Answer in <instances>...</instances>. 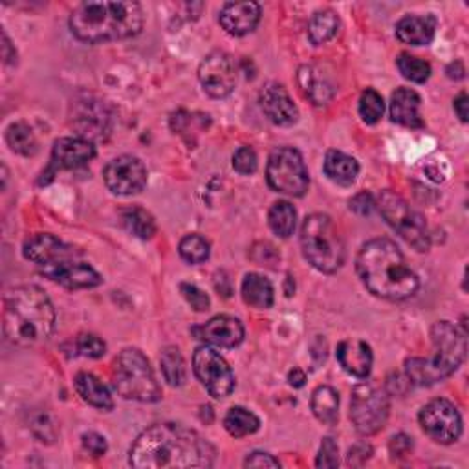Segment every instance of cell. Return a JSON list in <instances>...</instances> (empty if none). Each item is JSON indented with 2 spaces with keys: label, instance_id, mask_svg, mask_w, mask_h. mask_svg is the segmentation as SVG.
<instances>
[{
  "label": "cell",
  "instance_id": "obj_1",
  "mask_svg": "<svg viewBox=\"0 0 469 469\" xmlns=\"http://www.w3.org/2000/svg\"><path fill=\"white\" fill-rule=\"evenodd\" d=\"M129 454V462L136 469L211 467L217 449L195 429L167 422L145 429Z\"/></svg>",
  "mask_w": 469,
  "mask_h": 469
},
{
  "label": "cell",
  "instance_id": "obj_2",
  "mask_svg": "<svg viewBox=\"0 0 469 469\" xmlns=\"http://www.w3.org/2000/svg\"><path fill=\"white\" fill-rule=\"evenodd\" d=\"M356 269L365 288L387 301H404L420 288V278L400 248L389 239H372L361 246Z\"/></svg>",
  "mask_w": 469,
  "mask_h": 469
},
{
  "label": "cell",
  "instance_id": "obj_3",
  "mask_svg": "<svg viewBox=\"0 0 469 469\" xmlns=\"http://www.w3.org/2000/svg\"><path fill=\"white\" fill-rule=\"evenodd\" d=\"M3 328L6 339L17 347L48 341L55 328V310L44 290L34 285L10 290L5 296Z\"/></svg>",
  "mask_w": 469,
  "mask_h": 469
},
{
  "label": "cell",
  "instance_id": "obj_4",
  "mask_svg": "<svg viewBox=\"0 0 469 469\" xmlns=\"http://www.w3.org/2000/svg\"><path fill=\"white\" fill-rule=\"evenodd\" d=\"M143 28V12L138 3H83L70 15L75 39L100 44L134 37Z\"/></svg>",
  "mask_w": 469,
  "mask_h": 469
},
{
  "label": "cell",
  "instance_id": "obj_5",
  "mask_svg": "<svg viewBox=\"0 0 469 469\" xmlns=\"http://www.w3.org/2000/svg\"><path fill=\"white\" fill-rule=\"evenodd\" d=\"M433 354L427 357H409L405 376L418 387H431L444 382L465 359V332H460L449 321H438L431 328Z\"/></svg>",
  "mask_w": 469,
  "mask_h": 469
},
{
  "label": "cell",
  "instance_id": "obj_6",
  "mask_svg": "<svg viewBox=\"0 0 469 469\" xmlns=\"http://www.w3.org/2000/svg\"><path fill=\"white\" fill-rule=\"evenodd\" d=\"M301 248L305 259L321 273H336L345 262V242L328 215L314 213L301 228Z\"/></svg>",
  "mask_w": 469,
  "mask_h": 469
},
{
  "label": "cell",
  "instance_id": "obj_7",
  "mask_svg": "<svg viewBox=\"0 0 469 469\" xmlns=\"http://www.w3.org/2000/svg\"><path fill=\"white\" fill-rule=\"evenodd\" d=\"M112 386L125 400L154 404L161 400V389L156 382L154 370L138 348H125L112 365Z\"/></svg>",
  "mask_w": 469,
  "mask_h": 469
},
{
  "label": "cell",
  "instance_id": "obj_8",
  "mask_svg": "<svg viewBox=\"0 0 469 469\" xmlns=\"http://www.w3.org/2000/svg\"><path fill=\"white\" fill-rule=\"evenodd\" d=\"M376 206L386 222L416 251H427L431 248V235L424 217L415 211L405 199L393 191H382Z\"/></svg>",
  "mask_w": 469,
  "mask_h": 469
},
{
  "label": "cell",
  "instance_id": "obj_9",
  "mask_svg": "<svg viewBox=\"0 0 469 469\" xmlns=\"http://www.w3.org/2000/svg\"><path fill=\"white\" fill-rule=\"evenodd\" d=\"M266 178L273 191L288 197H305L310 185L305 160L294 147H280L269 154Z\"/></svg>",
  "mask_w": 469,
  "mask_h": 469
},
{
  "label": "cell",
  "instance_id": "obj_10",
  "mask_svg": "<svg viewBox=\"0 0 469 469\" xmlns=\"http://www.w3.org/2000/svg\"><path fill=\"white\" fill-rule=\"evenodd\" d=\"M391 404L386 391L372 384L356 386L350 398V420L357 433L370 436L382 431L389 420Z\"/></svg>",
  "mask_w": 469,
  "mask_h": 469
},
{
  "label": "cell",
  "instance_id": "obj_11",
  "mask_svg": "<svg viewBox=\"0 0 469 469\" xmlns=\"http://www.w3.org/2000/svg\"><path fill=\"white\" fill-rule=\"evenodd\" d=\"M193 370L213 398H226L235 389V374L228 361L211 347H199L193 356Z\"/></svg>",
  "mask_w": 469,
  "mask_h": 469
},
{
  "label": "cell",
  "instance_id": "obj_12",
  "mask_svg": "<svg viewBox=\"0 0 469 469\" xmlns=\"http://www.w3.org/2000/svg\"><path fill=\"white\" fill-rule=\"evenodd\" d=\"M418 420L424 433L438 444H453L462 435V416L449 400L436 398L429 402L420 411Z\"/></svg>",
  "mask_w": 469,
  "mask_h": 469
},
{
  "label": "cell",
  "instance_id": "obj_13",
  "mask_svg": "<svg viewBox=\"0 0 469 469\" xmlns=\"http://www.w3.org/2000/svg\"><path fill=\"white\" fill-rule=\"evenodd\" d=\"M199 79L208 96L224 100L237 86V66L231 55L226 52L210 54L199 68Z\"/></svg>",
  "mask_w": 469,
  "mask_h": 469
},
{
  "label": "cell",
  "instance_id": "obj_14",
  "mask_svg": "<svg viewBox=\"0 0 469 469\" xmlns=\"http://www.w3.org/2000/svg\"><path fill=\"white\" fill-rule=\"evenodd\" d=\"M103 180L114 195L131 197L147 185V169L140 158L123 154L105 167Z\"/></svg>",
  "mask_w": 469,
  "mask_h": 469
},
{
  "label": "cell",
  "instance_id": "obj_15",
  "mask_svg": "<svg viewBox=\"0 0 469 469\" xmlns=\"http://www.w3.org/2000/svg\"><path fill=\"white\" fill-rule=\"evenodd\" d=\"M39 271L54 280V283L68 288V290H83V288H96L103 283V277L93 269L90 264L79 260V257L64 259L54 264L41 266Z\"/></svg>",
  "mask_w": 469,
  "mask_h": 469
},
{
  "label": "cell",
  "instance_id": "obj_16",
  "mask_svg": "<svg viewBox=\"0 0 469 469\" xmlns=\"http://www.w3.org/2000/svg\"><path fill=\"white\" fill-rule=\"evenodd\" d=\"M93 158H96V147L90 140L81 136L61 138L54 143L48 176L63 169H79Z\"/></svg>",
  "mask_w": 469,
  "mask_h": 469
},
{
  "label": "cell",
  "instance_id": "obj_17",
  "mask_svg": "<svg viewBox=\"0 0 469 469\" xmlns=\"http://www.w3.org/2000/svg\"><path fill=\"white\" fill-rule=\"evenodd\" d=\"M260 107L268 120L280 127H290L299 120V109L288 90L278 83H268L260 92Z\"/></svg>",
  "mask_w": 469,
  "mask_h": 469
},
{
  "label": "cell",
  "instance_id": "obj_18",
  "mask_svg": "<svg viewBox=\"0 0 469 469\" xmlns=\"http://www.w3.org/2000/svg\"><path fill=\"white\" fill-rule=\"evenodd\" d=\"M197 339L220 348H235L244 341V327L237 318L217 316L206 325L193 328Z\"/></svg>",
  "mask_w": 469,
  "mask_h": 469
},
{
  "label": "cell",
  "instance_id": "obj_19",
  "mask_svg": "<svg viewBox=\"0 0 469 469\" xmlns=\"http://www.w3.org/2000/svg\"><path fill=\"white\" fill-rule=\"evenodd\" d=\"M23 253L28 260L35 262L39 268L64 260V259L81 257V253L75 251V248L64 244L63 240H59L57 237L48 235V233H39V235H34L32 239H28L24 242Z\"/></svg>",
  "mask_w": 469,
  "mask_h": 469
},
{
  "label": "cell",
  "instance_id": "obj_20",
  "mask_svg": "<svg viewBox=\"0 0 469 469\" xmlns=\"http://www.w3.org/2000/svg\"><path fill=\"white\" fill-rule=\"evenodd\" d=\"M220 26L233 37L251 34L260 21V6L257 3H228L220 15Z\"/></svg>",
  "mask_w": 469,
  "mask_h": 469
},
{
  "label": "cell",
  "instance_id": "obj_21",
  "mask_svg": "<svg viewBox=\"0 0 469 469\" xmlns=\"http://www.w3.org/2000/svg\"><path fill=\"white\" fill-rule=\"evenodd\" d=\"M111 114L102 102H83L73 112V127L79 131L81 138L93 140L103 138L109 131Z\"/></svg>",
  "mask_w": 469,
  "mask_h": 469
},
{
  "label": "cell",
  "instance_id": "obj_22",
  "mask_svg": "<svg viewBox=\"0 0 469 469\" xmlns=\"http://www.w3.org/2000/svg\"><path fill=\"white\" fill-rule=\"evenodd\" d=\"M341 368L354 378H368L372 368V348L361 339H347L337 345L336 350Z\"/></svg>",
  "mask_w": 469,
  "mask_h": 469
},
{
  "label": "cell",
  "instance_id": "obj_23",
  "mask_svg": "<svg viewBox=\"0 0 469 469\" xmlns=\"http://www.w3.org/2000/svg\"><path fill=\"white\" fill-rule=\"evenodd\" d=\"M436 17L435 15H407L396 24V37L404 44L411 46H427L433 43L436 34Z\"/></svg>",
  "mask_w": 469,
  "mask_h": 469
},
{
  "label": "cell",
  "instance_id": "obj_24",
  "mask_svg": "<svg viewBox=\"0 0 469 469\" xmlns=\"http://www.w3.org/2000/svg\"><path fill=\"white\" fill-rule=\"evenodd\" d=\"M420 96L411 88H398L391 98V118L395 123L409 127V129H422L424 122L420 118Z\"/></svg>",
  "mask_w": 469,
  "mask_h": 469
},
{
  "label": "cell",
  "instance_id": "obj_25",
  "mask_svg": "<svg viewBox=\"0 0 469 469\" xmlns=\"http://www.w3.org/2000/svg\"><path fill=\"white\" fill-rule=\"evenodd\" d=\"M73 386H75V391L81 396V400L86 402L88 405L102 409V411L114 409V400L111 396V391L100 378L93 376V374L79 372L73 380Z\"/></svg>",
  "mask_w": 469,
  "mask_h": 469
},
{
  "label": "cell",
  "instance_id": "obj_26",
  "mask_svg": "<svg viewBox=\"0 0 469 469\" xmlns=\"http://www.w3.org/2000/svg\"><path fill=\"white\" fill-rule=\"evenodd\" d=\"M325 174L339 185H350L356 181L357 174H359V163L341 152V151H328L325 156Z\"/></svg>",
  "mask_w": 469,
  "mask_h": 469
},
{
  "label": "cell",
  "instance_id": "obj_27",
  "mask_svg": "<svg viewBox=\"0 0 469 469\" xmlns=\"http://www.w3.org/2000/svg\"><path fill=\"white\" fill-rule=\"evenodd\" d=\"M242 299L253 308H271L273 305V287L264 275L248 273L242 280Z\"/></svg>",
  "mask_w": 469,
  "mask_h": 469
},
{
  "label": "cell",
  "instance_id": "obj_28",
  "mask_svg": "<svg viewBox=\"0 0 469 469\" xmlns=\"http://www.w3.org/2000/svg\"><path fill=\"white\" fill-rule=\"evenodd\" d=\"M314 416L325 425H336L339 420V395L328 386H321L312 395Z\"/></svg>",
  "mask_w": 469,
  "mask_h": 469
},
{
  "label": "cell",
  "instance_id": "obj_29",
  "mask_svg": "<svg viewBox=\"0 0 469 469\" xmlns=\"http://www.w3.org/2000/svg\"><path fill=\"white\" fill-rule=\"evenodd\" d=\"M339 30V17L334 10L318 12L308 24V39L314 46L328 43Z\"/></svg>",
  "mask_w": 469,
  "mask_h": 469
},
{
  "label": "cell",
  "instance_id": "obj_30",
  "mask_svg": "<svg viewBox=\"0 0 469 469\" xmlns=\"http://www.w3.org/2000/svg\"><path fill=\"white\" fill-rule=\"evenodd\" d=\"M163 378L171 387H181L187 382V368L181 352L176 347H165L160 356Z\"/></svg>",
  "mask_w": 469,
  "mask_h": 469
},
{
  "label": "cell",
  "instance_id": "obj_31",
  "mask_svg": "<svg viewBox=\"0 0 469 469\" xmlns=\"http://www.w3.org/2000/svg\"><path fill=\"white\" fill-rule=\"evenodd\" d=\"M296 208L290 202H275L268 213V224L275 235L280 239H288L296 230Z\"/></svg>",
  "mask_w": 469,
  "mask_h": 469
},
{
  "label": "cell",
  "instance_id": "obj_32",
  "mask_svg": "<svg viewBox=\"0 0 469 469\" xmlns=\"http://www.w3.org/2000/svg\"><path fill=\"white\" fill-rule=\"evenodd\" d=\"M224 427L233 438H244L259 431L260 420L244 407H231L224 418Z\"/></svg>",
  "mask_w": 469,
  "mask_h": 469
},
{
  "label": "cell",
  "instance_id": "obj_33",
  "mask_svg": "<svg viewBox=\"0 0 469 469\" xmlns=\"http://www.w3.org/2000/svg\"><path fill=\"white\" fill-rule=\"evenodd\" d=\"M122 220H123L125 230L142 240H149L156 235L154 217L149 211H145L143 208L125 210L122 215Z\"/></svg>",
  "mask_w": 469,
  "mask_h": 469
},
{
  "label": "cell",
  "instance_id": "obj_34",
  "mask_svg": "<svg viewBox=\"0 0 469 469\" xmlns=\"http://www.w3.org/2000/svg\"><path fill=\"white\" fill-rule=\"evenodd\" d=\"M6 142L10 149L23 156H34L37 152V138L32 127L24 122L12 123L6 131Z\"/></svg>",
  "mask_w": 469,
  "mask_h": 469
},
{
  "label": "cell",
  "instance_id": "obj_35",
  "mask_svg": "<svg viewBox=\"0 0 469 469\" xmlns=\"http://www.w3.org/2000/svg\"><path fill=\"white\" fill-rule=\"evenodd\" d=\"M178 249H180V257L190 264H202L210 259V253H211L210 242L200 235L183 237Z\"/></svg>",
  "mask_w": 469,
  "mask_h": 469
},
{
  "label": "cell",
  "instance_id": "obj_36",
  "mask_svg": "<svg viewBox=\"0 0 469 469\" xmlns=\"http://www.w3.org/2000/svg\"><path fill=\"white\" fill-rule=\"evenodd\" d=\"M386 111V103L380 93L374 88H366L361 98H359V116L366 125H374L378 123L384 116Z\"/></svg>",
  "mask_w": 469,
  "mask_h": 469
},
{
  "label": "cell",
  "instance_id": "obj_37",
  "mask_svg": "<svg viewBox=\"0 0 469 469\" xmlns=\"http://www.w3.org/2000/svg\"><path fill=\"white\" fill-rule=\"evenodd\" d=\"M400 73L413 83H425L431 77V64L416 55L400 54L396 59Z\"/></svg>",
  "mask_w": 469,
  "mask_h": 469
},
{
  "label": "cell",
  "instance_id": "obj_38",
  "mask_svg": "<svg viewBox=\"0 0 469 469\" xmlns=\"http://www.w3.org/2000/svg\"><path fill=\"white\" fill-rule=\"evenodd\" d=\"M308 73H303L301 72V84H303V90L307 93V98H310L314 102V105H325L330 98H332V86L323 81V79H318L314 73H312V68H305Z\"/></svg>",
  "mask_w": 469,
  "mask_h": 469
},
{
  "label": "cell",
  "instance_id": "obj_39",
  "mask_svg": "<svg viewBox=\"0 0 469 469\" xmlns=\"http://www.w3.org/2000/svg\"><path fill=\"white\" fill-rule=\"evenodd\" d=\"M73 356H84V357H102L107 350V345L103 339L93 334H81L75 337L73 343Z\"/></svg>",
  "mask_w": 469,
  "mask_h": 469
},
{
  "label": "cell",
  "instance_id": "obj_40",
  "mask_svg": "<svg viewBox=\"0 0 469 469\" xmlns=\"http://www.w3.org/2000/svg\"><path fill=\"white\" fill-rule=\"evenodd\" d=\"M180 292H181L183 299L191 305L193 310H197V312L210 310V307H211L210 296L204 290H200L199 287L190 285V283H181L180 285Z\"/></svg>",
  "mask_w": 469,
  "mask_h": 469
},
{
  "label": "cell",
  "instance_id": "obj_41",
  "mask_svg": "<svg viewBox=\"0 0 469 469\" xmlns=\"http://www.w3.org/2000/svg\"><path fill=\"white\" fill-rule=\"evenodd\" d=\"M233 167L240 174H253L259 167L255 151L251 147H240L233 156Z\"/></svg>",
  "mask_w": 469,
  "mask_h": 469
},
{
  "label": "cell",
  "instance_id": "obj_42",
  "mask_svg": "<svg viewBox=\"0 0 469 469\" xmlns=\"http://www.w3.org/2000/svg\"><path fill=\"white\" fill-rule=\"evenodd\" d=\"M318 467H337L339 465V447L332 438H323L319 454L316 458Z\"/></svg>",
  "mask_w": 469,
  "mask_h": 469
},
{
  "label": "cell",
  "instance_id": "obj_43",
  "mask_svg": "<svg viewBox=\"0 0 469 469\" xmlns=\"http://www.w3.org/2000/svg\"><path fill=\"white\" fill-rule=\"evenodd\" d=\"M81 440H83V447H84L92 456H103V454L107 453V449H109L105 436H102L100 433H93V431L84 433V435L81 436Z\"/></svg>",
  "mask_w": 469,
  "mask_h": 469
},
{
  "label": "cell",
  "instance_id": "obj_44",
  "mask_svg": "<svg viewBox=\"0 0 469 469\" xmlns=\"http://www.w3.org/2000/svg\"><path fill=\"white\" fill-rule=\"evenodd\" d=\"M376 208V199H374L370 193L363 191L359 195H356L352 200H350V210L361 217H366L372 213V210Z\"/></svg>",
  "mask_w": 469,
  "mask_h": 469
},
{
  "label": "cell",
  "instance_id": "obj_45",
  "mask_svg": "<svg viewBox=\"0 0 469 469\" xmlns=\"http://www.w3.org/2000/svg\"><path fill=\"white\" fill-rule=\"evenodd\" d=\"M389 449H391L393 456H396V458H405V456L413 451V438H409L407 435L400 433V435H396V436L391 438Z\"/></svg>",
  "mask_w": 469,
  "mask_h": 469
},
{
  "label": "cell",
  "instance_id": "obj_46",
  "mask_svg": "<svg viewBox=\"0 0 469 469\" xmlns=\"http://www.w3.org/2000/svg\"><path fill=\"white\" fill-rule=\"evenodd\" d=\"M246 467H280V462L271 456L269 453H262V451H255L251 453L246 462H244Z\"/></svg>",
  "mask_w": 469,
  "mask_h": 469
},
{
  "label": "cell",
  "instance_id": "obj_47",
  "mask_svg": "<svg viewBox=\"0 0 469 469\" xmlns=\"http://www.w3.org/2000/svg\"><path fill=\"white\" fill-rule=\"evenodd\" d=\"M454 112L462 123L467 122V93L465 92H460L458 98L454 100Z\"/></svg>",
  "mask_w": 469,
  "mask_h": 469
},
{
  "label": "cell",
  "instance_id": "obj_48",
  "mask_svg": "<svg viewBox=\"0 0 469 469\" xmlns=\"http://www.w3.org/2000/svg\"><path fill=\"white\" fill-rule=\"evenodd\" d=\"M288 382L292 387L296 389H301L307 382V374L301 370V368H294L290 374H288Z\"/></svg>",
  "mask_w": 469,
  "mask_h": 469
}]
</instances>
